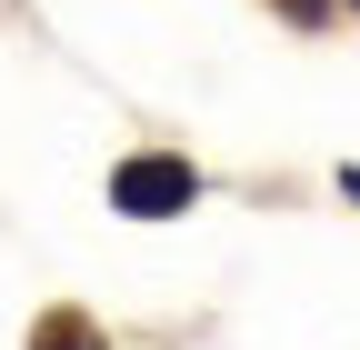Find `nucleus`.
I'll return each instance as SVG.
<instances>
[{
  "mask_svg": "<svg viewBox=\"0 0 360 350\" xmlns=\"http://www.w3.org/2000/svg\"><path fill=\"white\" fill-rule=\"evenodd\" d=\"M340 190H350V200H360V170H340Z\"/></svg>",
  "mask_w": 360,
  "mask_h": 350,
  "instance_id": "3",
  "label": "nucleus"
},
{
  "mask_svg": "<svg viewBox=\"0 0 360 350\" xmlns=\"http://www.w3.org/2000/svg\"><path fill=\"white\" fill-rule=\"evenodd\" d=\"M30 350H101V330L80 311H51V320H30Z\"/></svg>",
  "mask_w": 360,
  "mask_h": 350,
  "instance_id": "2",
  "label": "nucleus"
},
{
  "mask_svg": "<svg viewBox=\"0 0 360 350\" xmlns=\"http://www.w3.org/2000/svg\"><path fill=\"white\" fill-rule=\"evenodd\" d=\"M350 11H360V0H350Z\"/></svg>",
  "mask_w": 360,
  "mask_h": 350,
  "instance_id": "4",
  "label": "nucleus"
},
{
  "mask_svg": "<svg viewBox=\"0 0 360 350\" xmlns=\"http://www.w3.org/2000/svg\"><path fill=\"white\" fill-rule=\"evenodd\" d=\"M191 200H200V170L170 160V150H141V160L110 170V210H130V221H170V210H191Z\"/></svg>",
  "mask_w": 360,
  "mask_h": 350,
  "instance_id": "1",
  "label": "nucleus"
}]
</instances>
